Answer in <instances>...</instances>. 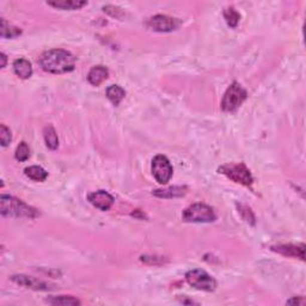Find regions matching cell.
I'll list each match as a JSON object with an SVG mask.
<instances>
[{
    "instance_id": "obj_1",
    "label": "cell",
    "mask_w": 306,
    "mask_h": 306,
    "mask_svg": "<svg viewBox=\"0 0 306 306\" xmlns=\"http://www.w3.org/2000/svg\"><path fill=\"white\" fill-rule=\"evenodd\" d=\"M76 56L64 49H51L40 56L39 64L43 71L53 74H64L76 67Z\"/></svg>"
},
{
    "instance_id": "obj_2",
    "label": "cell",
    "mask_w": 306,
    "mask_h": 306,
    "mask_svg": "<svg viewBox=\"0 0 306 306\" xmlns=\"http://www.w3.org/2000/svg\"><path fill=\"white\" fill-rule=\"evenodd\" d=\"M2 205V214L4 217H16V218H36L39 213L35 208L30 207L24 204L22 200H18L10 195H2L0 199Z\"/></svg>"
},
{
    "instance_id": "obj_3",
    "label": "cell",
    "mask_w": 306,
    "mask_h": 306,
    "mask_svg": "<svg viewBox=\"0 0 306 306\" xmlns=\"http://www.w3.org/2000/svg\"><path fill=\"white\" fill-rule=\"evenodd\" d=\"M215 219L214 209L205 204H194L183 212V220L187 223H212Z\"/></svg>"
},
{
    "instance_id": "obj_4",
    "label": "cell",
    "mask_w": 306,
    "mask_h": 306,
    "mask_svg": "<svg viewBox=\"0 0 306 306\" xmlns=\"http://www.w3.org/2000/svg\"><path fill=\"white\" fill-rule=\"evenodd\" d=\"M248 92L239 83H232L225 92L223 101H221V109L226 112H232L238 109L242 103L246 99Z\"/></svg>"
},
{
    "instance_id": "obj_5",
    "label": "cell",
    "mask_w": 306,
    "mask_h": 306,
    "mask_svg": "<svg viewBox=\"0 0 306 306\" xmlns=\"http://www.w3.org/2000/svg\"><path fill=\"white\" fill-rule=\"evenodd\" d=\"M218 171H219L220 174L225 175L226 177H229L233 182L240 183L245 187H250L252 182H254L250 170L243 163L223 165V167L218 169Z\"/></svg>"
},
{
    "instance_id": "obj_6",
    "label": "cell",
    "mask_w": 306,
    "mask_h": 306,
    "mask_svg": "<svg viewBox=\"0 0 306 306\" xmlns=\"http://www.w3.org/2000/svg\"><path fill=\"white\" fill-rule=\"evenodd\" d=\"M186 280L190 286L205 292H213L217 288V281L205 270L192 269L186 274Z\"/></svg>"
},
{
    "instance_id": "obj_7",
    "label": "cell",
    "mask_w": 306,
    "mask_h": 306,
    "mask_svg": "<svg viewBox=\"0 0 306 306\" xmlns=\"http://www.w3.org/2000/svg\"><path fill=\"white\" fill-rule=\"evenodd\" d=\"M174 169L165 156L158 155L152 161V174L156 181L161 184H167L173 177Z\"/></svg>"
},
{
    "instance_id": "obj_8",
    "label": "cell",
    "mask_w": 306,
    "mask_h": 306,
    "mask_svg": "<svg viewBox=\"0 0 306 306\" xmlns=\"http://www.w3.org/2000/svg\"><path fill=\"white\" fill-rule=\"evenodd\" d=\"M180 26V21L177 18L169 17L165 15H156L147 22V27L157 33H170L176 30Z\"/></svg>"
},
{
    "instance_id": "obj_9",
    "label": "cell",
    "mask_w": 306,
    "mask_h": 306,
    "mask_svg": "<svg viewBox=\"0 0 306 306\" xmlns=\"http://www.w3.org/2000/svg\"><path fill=\"white\" fill-rule=\"evenodd\" d=\"M12 281H15L16 283H18L21 286H26L28 288L35 289V291H52V289L55 288L51 283L27 275H15L12 276Z\"/></svg>"
},
{
    "instance_id": "obj_10",
    "label": "cell",
    "mask_w": 306,
    "mask_h": 306,
    "mask_svg": "<svg viewBox=\"0 0 306 306\" xmlns=\"http://www.w3.org/2000/svg\"><path fill=\"white\" fill-rule=\"evenodd\" d=\"M87 200L90 201V204L95 206L96 208L101 209V211H108L115 201L112 195L109 194L105 190H98V192L91 193L87 196Z\"/></svg>"
},
{
    "instance_id": "obj_11",
    "label": "cell",
    "mask_w": 306,
    "mask_h": 306,
    "mask_svg": "<svg viewBox=\"0 0 306 306\" xmlns=\"http://www.w3.org/2000/svg\"><path fill=\"white\" fill-rule=\"evenodd\" d=\"M271 250L279 252L283 256H288V257H296L300 260H305V245H294V244H281L271 246Z\"/></svg>"
},
{
    "instance_id": "obj_12",
    "label": "cell",
    "mask_w": 306,
    "mask_h": 306,
    "mask_svg": "<svg viewBox=\"0 0 306 306\" xmlns=\"http://www.w3.org/2000/svg\"><path fill=\"white\" fill-rule=\"evenodd\" d=\"M109 77V71L104 66H96L91 68V71L87 74V80L93 86H99L101 84L107 80Z\"/></svg>"
},
{
    "instance_id": "obj_13",
    "label": "cell",
    "mask_w": 306,
    "mask_h": 306,
    "mask_svg": "<svg viewBox=\"0 0 306 306\" xmlns=\"http://www.w3.org/2000/svg\"><path fill=\"white\" fill-rule=\"evenodd\" d=\"M48 5L53 6L55 9H61V10H79L87 5L85 0H53L48 2Z\"/></svg>"
},
{
    "instance_id": "obj_14",
    "label": "cell",
    "mask_w": 306,
    "mask_h": 306,
    "mask_svg": "<svg viewBox=\"0 0 306 306\" xmlns=\"http://www.w3.org/2000/svg\"><path fill=\"white\" fill-rule=\"evenodd\" d=\"M14 71L22 79H28L33 74V66L27 59L20 58L14 62Z\"/></svg>"
},
{
    "instance_id": "obj_15",
    "label": "cell",
    "mask_w": 306,
    "mask_h": 306,
    "mask_svg": "<svg viewBox=\"0 0 306 306\" xmlns=\"http://www.w3.org/2000/svg\"><path fill=\"white\" fill-rule=\"evenodd\" d=\"M187 187H170L167 189H159L153 192V195L157 198H164V199H173V198H180V196L186 195Z\"/></svg>"
},
{
    "instance_id": "obj_16",
    "label": "cell",
    "mask_w": 306,
    "mask_h": 306,
    "mask_svg": "<svg viewBox=\"0 0 306 306\" xmlns=\"http://www.w3.org/2000/svg\"><path fill=\"white\" fill-rule=\"evenodd\" d=\"M43 138H45L47 147L53 149V151L58 148L59 146L58 134H56L54 127H53L52 124H48V126L43 128Z\"/></svg>"
},
{
    "instance_id": "obj_17",
    "label": "cell",
    "mask_w": 306,
    "mask_h": 306,
    "mask_svg": "<svg viewBox=\"0 0 306 306\" xmlns=\"http://www.w3.org/2000/svg\"><path fill=\"white\" fill-rule=\"evenodd\" d=\"M126 96V91L118 85H111L107 89V97L114 105H118Z\"/></svg>"
},
{
    "instance_id": "obj_18",
    "label": "cell",
    "mask_w": 306,
    "mask_h": 306,
    "mask_svg": "<svg viewBox=\"0 0 306 306\" xmlns=\"http://www.w3.org/2000/svg\"><path fill=\"white\" fill-rule=\"evenodd\" d=\"M48 304L52 305H61V306H72V305H80V301L78 299L73 298L71 295H59L51 296L46 300Z\"/></svg>"
},
{
    "instance_id": "obj_19",
    "label": "cell",
    "mask_w": 306,
    "mask_h": 306,
    "mask_svg": "<svg viewBox=\"0 0 306 306\" xmlns=\"http://www.w3.org/2000/svg\"><path fill=\"white\" fill-rule=\"evenodd\" d=\"M24 173L29 179L36 181V182H43L48 177V173L41 167H29L24 170Z\"/></svg>"
},
{
    "instance_id": "obj_20",
    "label": "cell",
    "mask_w": 306,
    "mask_h": 306,
    "mask_svg": "<svg viewBox=\"0 0 306 306\" xmlns=\"http://www.w3.org/2000/svg\"><path fill=\"white\" fill-rule=\"evenodd\" d=\"M0 34H2L3 39H15V37L21 35L22 30L20 28L10 26V24L6 22V20L2 18V29H0Z\"/></svg>"
},
{
    "instance_id": "obj_21",
    "label": "cell",
    "mask_w": 306,
    "mask_h": 306,
    "mask_svg": "<svg viewBox=\"0 0 306 306\" xmlns=\"http://www.w3.org/2000/svg\"><path fill=\"white\" fill-rule=\"evenodd\" d=\"M224 17L226 20V23L229 24V27L231 28H236L238 26L240 16L238 12H237L233 8H226L224 10Z\"/></svg>"
},
{
    "instance_id": "obj_22",
    "label": "cell",
    "mask_w": 306,
    "mask_h": 306,
    "mask_svg": "<svg viewBox=\"0 0 306 306\" xmlns=\"http://www.w3.org/2000/svg\"><path fill=\"white\" fill-rule=\"evenodd\" d=\"M16 159L18 162H26L30 157V148L28 146L27 142H21L20 145L17 146V149H16Z\"/></svg>"
},
{
    "instance_id": "obj_23",
    "label": "cell",
    "mask_w": 306,
    "mask_h": 306,
    "mask_svg": "<svg viewBox=\"0 0 306 306\" xmlns=\"http://www.w3.org/2000/svg\"><path fill=\"white\" fill-rule=\"evenodd\" d=\"M238 211H239V213L242 214V218L246 221V223H250L251 225H255V215L248 206L238 205Z\"/></svg>"
},
{
    "instance_id": "obj_24",
    "label": "cell",
    "mask_w": 306,
    "mask_h": 306,
    "mask_svg": "<svg viewBox=\"0 0 306 306\" xmlns=\"http://www.w3.org/2000/svg\"><path fill=\"white\" fill-rule=\"evenodd\" d=\"M11 139L12 138L10 129H9L5 124H2V126H0V141H2V145L4 146V147L8 146L9 143H10Z\"/></svg>"
},
{
    "instance_id": "obj_25",
    "label": "cell",
    "mask_w": 306,
    "mask_h": 306,
    "mask_svg": "<svg viewBox=\"0 0 306 306\" xmlns=\"http://www.w3.org/2000/svg\"><path fill=\"white\" fill-rule=\"evenodd\" d=\"M103 10H104V12H107V14L111 15L112 17H116V18H120L121 15L123 14V12L121 11V9L116 8V6H104Z\"/></svg>"
},
{
    "instance_id": "obj_26",
    "label": "cell",
    "mask_w": 306,
    "mask_h": 306,
    "mask_svg": "<svg viewBox=\"0 0 306 306\" xmlns=\"http://www.w3.org/2000/svg\"><path fill=\"white\" fill-rule=\"evenodd\" d=\"M287 304L288 305H294V304H296V305H304L305 304V299L302 298V296H294V298H292V299H289L288 301H287Z\"/></svg>"
},
{
    "instance_id": "obj_27",
    "label": "cell",
    "mask_w": 306,
    "mask_h": 306,
    "mask_svg": "<svg viewBox=\"0 0 306 306\" xmlns=\"http://www.w3.org/2000/svg\"><path fill=\"white\" fill-rule=\"evenodd\" d=\"M0 59H2V68H4L6 66V55L4 54V53L0 54Z\"/></svg>"
}]
</instances>
